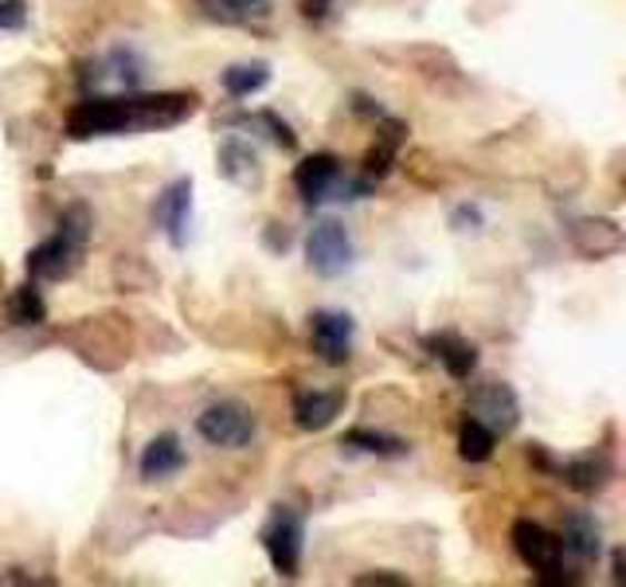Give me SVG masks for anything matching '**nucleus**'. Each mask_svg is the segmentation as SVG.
<instances>
[{"label":"nucleus","mask_w":626,"mask_h":587,"mask_svg":"<svg viewBox=\"0 0 626 587\" xmlns=\"http://www.w3.org/2000/svg\"><path fill=\"white\" fill-rule=\"evenodd\" d=\"M564 553H572L576 560H599L603 553V529L592 513H568L564 517V533H561Z\"/></svg>","instance_id":"15"},{"label":"nucleus","mask_w":626,"mask_h":587,"mask_svg":"<svg viewBox=\"0 0 626 587\" xmlns=\"http://www.w3.org/2000/svg\"><path fill=\"white\" fill-rule=\"evenodd\" d=\"M110 67H114L118 83H125L130 91H133V87H141V79H145V59H141L133 48H114V51H110Z\"/></svg>","instance_id":"24"},{"label":"nucleus","mask_w":626,"mask_h":587,"mask_svg":"<svg viewBox=\"0 0 626 587\" xmlns=\"http://www.w3.org/2000/svg\"><path fill=\"white\" fill-rule=\"evenodd\" d=\"M43 317H48V306H43L40 290L28 282V286H20L17 294H12V322L17 325H40Z\"/></svg>","instance_id":"23"},{"label":"nucleus","mask_w":626,"mask_h":587,"mask_svg":"<svg viewBox=\"0 0 626 587\" xmlns=\"http://www.w3.org/2000/svg\"><path fill=\"white\" fill-rule=\"evenodd\" d=\"M330 4H333V0H302V12H305V17H313V20H322L325 12H330Z\"/></svg>","instance_id":"28"},{"label":"nucleus","mask_w":626,"mask_h":587,"mask_svg":"<svg viewBox=\"0 0 626 587\" xmlns=\"http://www.w3.org/2000/svg\"><path fill=\"white\" fill-rule=\"evenodd\" d=\"M400 141H404V125L387 122V133L376 141V145H372L368 158H364V173H368V176H384L387 169H392V161H396Z\"/></svg>","instance_id":"22"},{"label":"nucleus","mask_w":626,"mask_h":587,"mask_svg":"<svg viewBox=\"0 0 626 587\" xmlns=\"http://www.w3.org/2000/svg\"><path fill=\"white\" fill-rule=\"evenodd\" d=\"M266 83H271V67L266 63H235L223 71V91H228L231 99H251V94L263 91Z\"/></svg>","instance_id":"19"},{"label":"nucleus","mask_w":626,"mask_h":587,"mask_svg":"<svg viewBox=\"0 0 626 587\" xmlns=\"http://www.w3.org/2000/svg\"><path fill=\"white\" fill-rule=\"evenodd\" d=\"M337 181H341V161L333 158V153H313V158H305L302 165L294 169V189L305 204L325 200L337 189Z\"/></svg>","instance_id":"11"},{"label":"nucleus","mask_w":626,"mask_h":587,"mask_svg":"<svg viewBox=\"0 0 626 587\" xmlns=\"http://www.w3.org/2000/svg\"><path fill=\"white\" fill-rule=\"evenodd\" d=\"M349 447L356 451H368V455H380V458H396V455H407V443L404 438H392V435H380V431H368V427H353L345 435Z\"/></svg>","instance_id":"21"},{"label":"nucleus","mask_w":626,"mask_h":587,"mask_svg":"<svg viewBox=\"0 0 626 587\" xmlns=\"http://www.w3.org/2000/svg\"><path fill=\"white\" fill-rule=\"evenodd\" d=\"M302 540H305L302 517L294 509H286V505L274 509L263 529V548L279 576H297V568H302Z\"/></svg>","instance_id":"4"},{"label":"nucleus","mask_w":626,"mask_h":587,"mask_svg":"<svg viewBox=\"0 0 626 587\" xmlns=\"http://www.w3.org/2000/svg\"><path fill=\"white\" fill-rule=\"evenodd\" d=\"M345 407V392H297L294 423L302 431H325Z\"/></svg>","instance_id":"14"},{"label":"nucleus","mask_w":626,"mask_h":587,"mask_svg":"<svg viewBox=\"0 0 626 587\" xmlns=\"http://www.w3.org/2000/svg\"><path fill=\"white\" fill-rule=\"evenodd\" d=\"M263 125H271V138L279 141L282 150H297V138H294V130H290L286 122H279V114H263L259 118Z\"/></svg>","instance_id":"26"},{"label":"nucleus","mask_w":626,"mask_h":587,"mask_svg":"<svg viewBox=\"0 0 626 587\" xmlns=\"http://www.w3.org/2000/svg\"><path fill=\"white\" fill-rule=\"evenodd\" d=\"M184 466V451H181V438L176 435H156L153 443L145 447L141 455V478L156 482V478H169Z\"/></svg>","instance_id":"17"},{"label":"nucleus","mask_w":626,"mask_h":587,"mask_svg":"<svg viewBox=\"0 0 626 587\" xmlns=\"http://www.w3.org/2000/svg\"><path fill=\"white\" fill-rule=\"evenodd\" d=\"M133 130L130 99H83L67 118V133L74 141L102 138V133H125Z\"/></svg>","instance_id":"2"},{"label":"nucleus","mask_w":626,"mask_h":587,"mask_svg":"<svg viewBox=\"0 0 626 587\" xmlns=\"http://www.w3.org/2000/svg\"><path fill=\"white\" fill-rule=\"evenodd\" d=\"M353 584H361V587H372V584H380V587H404L407 576H392V571H364V576H356Z\"/></svg>","instance_id":"27"},{"label":"nucleus","mask_w":626,"mask_h":587,"mask_svg":"<svg viewBox=\"0 0 626 587\" xmlns=\"http://www.w3.org/2000/svg\"><path fill=\"white\" fill-rule=\"evenodd\" d=\"M572 243L584 259H607L623 251V227L615 220H576L572 224Z\"/></svg>","instance_id":"12"},{"label":"nucleus","mask_w":626,"mask_h":587,"mask_svg":"<svg viewBox=\"0 0 626 587\" xmlns=\"http://www.w3.org/2000/svg\"><path fill=\"white\" fill-rule=\"evenodd\" d=\"M513 548H517V556L533 571H548V568H556V564H564L561 537H556V533H548L544 525H536V522H517V525H513Z\"/></svg>","instance_id":"9"},{"label":"nucleus","mask_w":626,"mask_h":587,"mask_svg":"<svg viewBox=\"0 0 626 587\" xmlns=\"http://www.w3.org/2000/svg\"><path fill=\"white\" fill-rule=\"evenodd\" d=\"M310 341L325 364H345L353 356V317L341 310H317L310 317Z\"/></svg>","instance_id":"8"},{"label":"nucleus","mask_w":626,"mask_h":587,"mask_svg":"<svg viewBox=\"0 0 626 587\" xmlns=\"http://www.w3.org/2000/svg\"><path fill=\"white\" fill-rule=\"evenodd\" d=\"M220 173L240 189H259L263 184V165H259V153L243 141H228L220 145Z\"/></svg>","instance_id":"16"},{"label":"nucleus","mask_w":626,"mask_h":587,"mask_svg":"<svg viewBox=\"0 0 626 587\" xmlns=\"http://www.w3.org/2000/svg\"><path fill=\"white\" fill-rule=\"evenodd\" d=\"M497 447V435L489 427H482L478 419H466L458 431V455L462 463H486Z\"/></svg>","instance_id":"20"},{"label":"nucleus","mask_w":626,"mask_h":587,"mask_svg":"<svg viewBox=\"0 0 626 587\" xmlns=\"http://www.w3.org/2000/svg\"><path fill=\"white\" fill-rule=\"evenodd\" d=\"M196 431L204 443H212V447L235 451V447H248L251 438H255L259 423L243 404H212L200 412Z\"/></svg>","instance_id":"3"},{"label":"nucleus","mask_w":626,"mask_h":587,"mask_svg":"<svg viewBox=\"0 0 626 587\" xmlns=\"http://www.w3.org/2000/svg\"><path fill=\"white\" fill-rule=\"evenodd\" d=\"M305 259H310V271L322 274V279L345 274L349 263H353V240H349L345 224L341 220H322L305 240Z\"/></svg>","instance_id":"5"},{"label":"nucleus","mask_w":626,"mask_h":587,"mask_svg":"<svg viewBox=\"0 0 626 587\" xmlns=\"http://www.w3.org/2000/svg\"><path fill=\"white\" fill-rule=\"evenodd\" d=\"M466 412H470V419H478L482 427H489L494 435H509V431L521 423L517 392H513L509 384H502V381L478 384V388L470 392Z\"/></svg>","instance_id":"6"},{"label":"nucleus","mask_w":626,"mask_h":587,"mask_svg":"<svg viewBox=\"0 0 626 587\" xmlns=\"http://www.w3.org/2000/svg\"><path fill=\"white\" fill-rule=\"evenodd\" d=\"M200 107L196 94H133L130 99V114H133V130H169V125H181L184 118H192Z\"/></svg>","instance_id":"7"},{"label":"nucleus","mask_w":626,"mask_h":587,"mask_svg":"<svg viewBox=\"0 0 626 587\" xmlns=\"http://www.w3.org/2000/svg\"><path fill=\"white\" fill-rule=\"evenodd\" d=\"M189 212H192V181L181 176V181L169 184L153 204V220L165 227L169 243L173 247H184V224H189Z\"/></svg>","instance_id":"10"},{"label":"nucleus","mask_w":626,"mask_h":587,"mask_svg":"<svg viewBox=\"0 0 626 587\" xmlns=\"http://www.w3.org/2000/svg\"><path fill=\"white\" fill-rule=\"evenodd\" d=\"M87 235H91V215H87V208H71V212L59 220V232L51 235V240H43L36 251H28V274L40 282L67 279V274L79 266Z\"/></svg>","instance_id":"1"},{"label":"nucleus","mask_w":626,"mask_h":587,"mask_svg":"<svg viewBox=\"0 0 626 587\" xmlns=\"http://www.w3.org/2000/svg\"><path fill=\"white\" fill-rule=\"evenodd\" d=\"M24 24H28L24 0H0V28L4 32H20Z\"/></svg>","instance_id":"25"},{"label":"nucleus","mask_w":626,"mask_h":587,"mask_svg":"<svg viewBox=\"0 0 626 587\" xmlns=\"http://www.w3.org/2000/svg\"><path fill=\"white\" fill-rule=\"evenodd\" d=\"M610 579H615V584H623V548H615V556H610Z\"/></svg>","instance_id":"29"},{"label":"nucleus","mask_w":626,"mask_h":587,"mask_svg":"<svg viewBox=\"0 0 626 587\" xmlns=\"http://www.w3.org/2000/svg\"><path fill=\"white\" fill-rule=\"evenodd\" d=\"M564 478H568V486L579 489V494H599L610 482V463L603 455L572 458V463L564 466Z\"/></svg>","instance_id":"18"},{"label":"nucleus","mask_w":626,"mask_h":587,"mask_svg":"<svg viewBox=\"0 0 626 587\" xmlns=\"http://www.w3.org/2000/svg\"><path fill=\"white\" fill-rule=\"evenodd\" d=\"M427 348L454 381H470L474 368H478V348L470 345V341H462L458 333H431Z\"/></svg>","instance_id":"13"}]
</instances>
